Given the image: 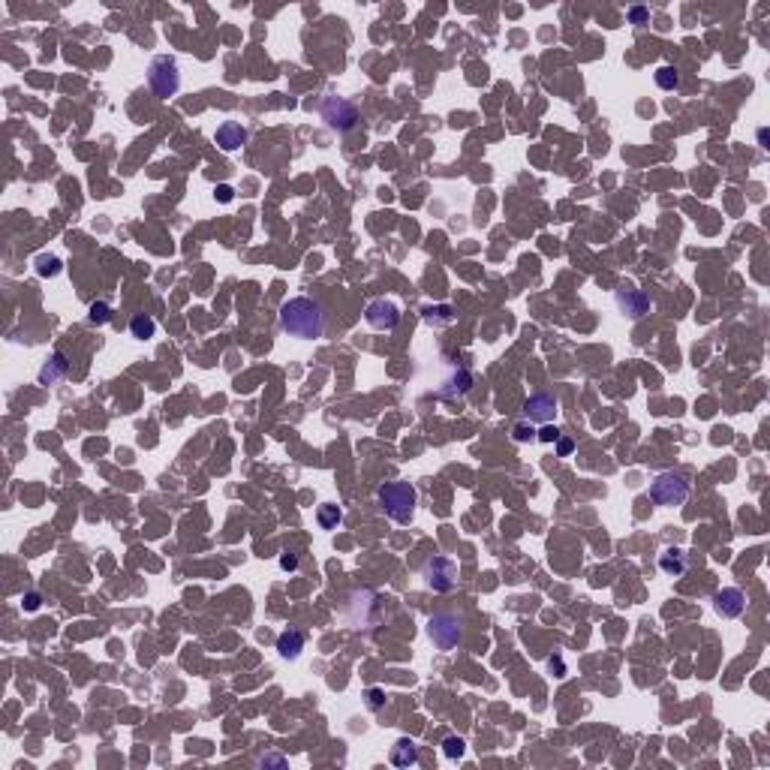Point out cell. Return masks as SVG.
I'll list each match as a JSON object with an SVG mask.
<instances>
[{
  "label": "cell",
  "instance_id": "obj_29",
  "mask_svg": "<svg viewBox=\"0 0 770 770\" xmlns=\"http://www.w3.org/2000/svg\"><path fill=\"white\" fill-rule=\"evenodd\" d=\"M280 569H283V572H295V569H298V554H292V551L280 554Z\"/></svg>",
  "mask_w": 770,
  "mask_h": 770
},
{
  "label": "cell",
  "instance_id": "obj_20",
  "mask_svg": "<svg viewBox=\"0 0 770 770\" xmlns=\"http://www.w3.org/2000/svg\"><path fill=\"white\" fill-rule=\"evenodd\" d=\"M316 521H319V527H322V529H337V524L343 521V512H340L334 503H325V506H319Z\"/></svg>",
  "mask_w": 770,
  "mask_h": 770
},
{
  "label": "cell",
  "instance_id": "obj_10",
  "mask_svg": "<svg viewBox=\"0 0 770 770\" xmlns=\"http://www.w3.org/2000/svg\"><path fill=\"white\" fill-rule=\"evenodd\" d=\"M713 608H716V614L719 617H740L743 614V608H746V596H743V590H737V587H725V590H719V593L713 596Z\"/></svg>",
  "mask_w": 770,
  "mask_h": 770
},
{
  "label": "cell",
  "instance_id": "obj_13",
  "mask_svg": "<svg viewBox=\"0 0 770 770\" xmlns=\"http://www.w3.org/2000/svg\"><path fill=\"white\" fill-rule=\"evenodd\" d=\"M214 142L223 148V151H238V148L247 142V129H244L241 124H235V121H226V124L217 127Z\"/></svg>",
  "mask_w": 770,
  "mask_h": 770
},
{
  "label": "cell",
  "instance_id": "obj_27",
  "mask_svg": "<svg viewBox=\"0 0 770 770\" xmlns=\"http://www.w3.org/2000/svg\"><path fill=\"white\" fill-rule=\"evenodd\" d=\"M626 15H629V22H632L635 27H641V24H647V18H650V13H647V9H644V6H632V9H629V13H626Z\"/></svg>",
  "mask_w": 770,
  "mask_h": 770
},
{
  "label": "cell",
  "instance_id": "obj_22",
  "mask_svg": "<svg viewBox=\"0 0 770 770\" xmlns=\"http://www.w3.org/2000/svg\"><path fill=\"white\" fill-rule=\"evenodd\" d=\"M87 319H91L94 325H106L108 319H112V307H108L106 301H94L91 310H87Z\"/></svg>",
  "mask_w": 770,
  "mask_h": 770
},
{
  "label": "cell",
  "instance_id": "obj_17",
  "mask_svg": "<svg viewBox=\"0 0 770 770\" xmlns=\"http://www.w3.org/2000/svg\"><path fill=\"white\" fill-rule=\"evenodd\" d=\"M64 373H66V358H64V352H55V355L45 362V367L39 370V383H43V385H52V383H57V379H61Z\"/></svg>",
  "mask_w": 770,
  "mask_h": 770
},
{
  "label": "cell",
  "instance_id": "obj_7",
  "mask_svg": "<svg viewBox=\"0 0 770 770\" xmlns=\"http://www.w3.org/2000/svg\"><path fill=\"white\" fill-rule=\"evenodd\" d=\"M455 575H457V566L448 557H431L425 563V581L436 593H448L455 587Z\"/></svg>",
  "mask_w": 770,
  "mask_h": 770
},
{
  "label": "cell",
  "instance_id": "obj_32",
  "mask_svg": "<svg viewBox=\"0 0 770 770\" xmlns=\"http://www.w3.org/2000/svg\"><path fill=\"white\" fill-rule=\"evenodd\" d=\"M22 605H24V611H36V608L43 605V599H39V593H27L22 599Z\"/></svg>",
  "mask_w": 770,
  "mask_h": 770
},
{
  "label": "cell",
  "instance_id": "obj_14",
  "mask_svg": "<svg viewBox=\"0 0 770 770\" xmlns=\"http://www.w3.org/2000/svg\"><path fill=\"white\" fill-rule=\"evenodd\" d=\"M392 764L394 767H415L418 764V746L415 740L409 737H401L397 743L392 746Z\"/></svg>",
  "mask_w": 770,
  "mask_h": 770
},
{
  "label": "cell",
  "instance_id": "obj_28",
  "mask_svg": "<svg viewBox=\"0 0 770 770\" xmlns=\"http://www.w3.org/2000/svg\"><path fill=\"white\" fill-rule=\"evenodd\" d=\"M536 439H542V443H557V439H559V427L545 425L542 431H536Z\"/></svg>",
  "mask_w": 770,
  "mask_h": 770
},
{
  "label": "cell",
  "instance_id": "obj_4",
  "mask_svg": "<svg viewBox=\"0 0 770 770\" xmlns=\"http://www.w3.org/2000/svg\"><path fill=\"white\" fill-rule=\"evenodd\" d=\"M650 497L659 506H683L689 497V478L683 473H659L650 485Z\"/></svg>",
  "mask_w": 770,
  "mask_h": 770
},
{
  "label": "cell",
  "instance_id": "obj_1",
  "mask_svg": "<svg viewBox=\"0 0 770 770\" xmlns=\"http://www.w3.org/2000/svg\"><path fill=\"white\" fill-rule=\"evenodd\" d=\"M280 328L292 337H301V340H313V337H322L325 331V313L319 301L313 298H289V301L280 307Z\"/></svg>",
  "mask_w": 770,
  "mask_h": 770
},
{
  "label": "cell",
  "instance_id": "obj_16",
  "mask_svg": "<svg viewBox=\"0 0 770 770\" xmlns=\"http://www.w3.org/2000/svg\"><path fill=\"white\" fill-rule=\"evenodd\" d=\"M659 569H662L665 575H671V578L683 575L686 572V554L680 551V548H668V551L659 557Z\"/></svg>",
  "mask_w": 770,
  "mask_h": 770
},
{
  "label": "cell",
  "instance_id": "obj_26",
  "mask_svg": "<svg viewBox=\"0 0 770 770\" xmlns=\"http://www.w3.org/2000/svg\"><path fill=\"white\" fill-rule=\"evenodd\" d=\"M367 707L370 710H383L385 707V692H383V689H367Z\"/></svg>",
  "mask_w": 770,
  "mask_h": 770
},
{
  "label": "cell",
  "instance_id": "obj_25",
  "mask_svg": "<svg viewBox=\"0 0 770 770\" xmlns=\"http://www.w3.org/2000/svg\"><path fill=\"white\" fill-rule=\"evenodd\" d=\"M512 436H515V443H529V439L536 436V431H533V425H515Z\"/></svg>",
  "mask_w": 770,
  "mask_h": 770
},
{
  "label": "cell",
  "instance_id": "obj_15",
  "mask_svg": "<svg viewBox=\"0 0 770 770\" xmlns=\"http://www.w3.org/2000/svg\"><path fill=\"white\" fill-rule=\"evenodd\" d=\"M277 650L283 659H298L304 650V635L298 632V629H286V632L277 638Z\"/></svg>",
  "mask_w": 770,
  "mask_h": 770
},
{
  "label": "cell",
  "instance_id": "obj_12",
  "mask_svg": "<svg viewBox=\"0 0 770 770\" xmlns=\"http://www.w3.org/2000/svg\"><path fill=\"white\" fill-rule=\"evenodd\" d=\"M524 415L529 418V422H551V418L557 415V397L545 394V392L529 394L527 404H524Z\"/></svg>",
  "mask_w": 770,
  "mask_h": 770
},
{
  "label": "cell",
  "instance_id": "obj_33",
  "mask_svg": "<svg viewBox=\"0 0 770 770\" xmlns=\"http://www.w3.org/2000/svg\"><path fill=\"white\" fill-rule=\"evenodd\" d=\"M262 764H283V758H280V755H268V758H262Z\"/></svg>",
  "mask_w": 770,
  "mask_h": 770
},
{
  "label": "cell",
  "instance_id": "obj_3",
  "mask_svg": "<svg viewBox=\"0 0 770 770\" xmlns=\"http://www.w3.org/2000/svg\"><path fill=\"white\" fill-rule=\"evenodd\" d=\"M148 85H151L154 97H159V99L175 97L178 87H181V73H178L175 57H169V55L154 57L151 66H148Z\"/></svg>",
  "mask_w": 770,
  "mask_h": 770
},
{
  "label": "cell",
  "instance_id": "obj_23",
  "mask_svg": "<svg viewBox=\"0 0 770 770\" xmlns=\"http://www.w3.org/2000/svg\"><path fill=\"white\" fill-rule=\"evenodd\" d=\"M36 271L43 274V277H55L57 271H61V259H57V256H39L36 259Z\"/></svg>",
  "mask_w": 770,
  "mask_h": 770
},
{
  "label": "cell",
  "instance_id": "obj_19",
  "mask_svg": "<svg viewBox=\"0 0 770 770\" xmlns=\"http://www.w3.org/2000/svg\"><path fill=\"white\" fill-rule=\"evenodd\" d=\"M157 331V322L151 316H133V322H129V334H133L136 340H151Z\"/></svg>",
  "mask_w": 770,
  "mask_h": 770
},
{
  "label": "cell",
  "instance_id": "obj_24",
  "mask_svg": "<svg viewBox=\"0 0 770 770\" xmlns=\"http://www.w3.org/2000/svg\"><path fill=\"white\" fill-rule=\"evenodd\" d=\"M464 746H466V743H464L461 737H445V740H443V753H445L448 758H461V755H464Z\"/></svg>",
  "mask_w": 770,
  "mask_h": 770
},
{
  "label": "cell",
  "instance_id": "obj_30",
  "mask_svg": "<svg viewBox=\"0 0 770 770\" xmlns=\"http://www.w3.org/2000/svg\"><path fill=\"white\" fill-rule=\"evenodd\" d=\"M214 196H217V202H232V199H235V190L229 187V184H220V187L214 190Z\"/></svg>",
  "mask_w": 770,
  "mask_h": 770
},
{
  "label": "cell",
  "instance_id": "obj_8",
  "mask_svg": "<svg viewBox=\"0 0 770 770\" xmlns=\"http://www.w3.org/2000/svg\"><path fill=\"white\" fill-rule=\"evenodd\" d=\"M364 319L376 331H394L397 322H401V310H397L394 301H388V298H376V301H370L364 307Z\"/></svg>",
  "mask_w": 770,
  "mask_h": 770
},
{
  "label": "cell",
  "instance_id": "obj_18",
  "mask_svg": "<svg viewBox=\"0 0 770 770\" xmlns=\"http://www.w3.org/2000/svg\"><path fill=\"white\" fill-rule=\"evenodd\" d=\"M422 316H425V322L427 325H448V322H455V307L452 304H431V307H425L422 310Z\"/></svg>",
  "mask_w": 770,
  "mask_h": 770
},
{
  "label": "cell",
  "instance_id": "obj_2",
  "mask_svg": "<svg viewBox=\"0 0 770 770\" xmlns=\"http://www.w3.org/2000/svg\"><path fill=\"white\" fill-rule=\"evenodd\" d=\"M379 506L385 508V515L397 524H409L415 512V487L409 482H385L376 491Z\"/></svg>",
  "mask_w": 770,
  "mask_h": 770
},
{
  "label": "cell",
  "instance_id": "obj_31",
  "mask_svg": "<svg viewBox=\"0 0 770 770\" xmlns=\"http://www.w3.org/2000/svg\"><path fill=\"white\" fill-rule=\"evenodd\" d=\"M572 448H575V443H572L569 436H559V439H557V455H559V457H569V455H572Z\"/></svg>",
  "mask_w": 770,
  "mask_h": 770
},
{
  "label": "cell",
  "instance_id": "obj_9",
  "mask_svg": "<svg viewBox=\"0 0 770 770\" xmlns=\"http://www.w3.org/2000/svg\"><path fill=\"white\" fill-rule=\"evenodd\" d=\"M614 301L620 307V313L629 316V319H644L650 313V298L644 289H635V286H620L614 292Z\"/></svg>",
  "mask_w": 770,
  "mask_h": 770
},
{
  "label": "cell",
  "instance_id": "obj_21",
  "mask_svg": "<svg viewBox=\"0 0 770 770\" xmlns=\"http://www.w3.org/2000/svg\"><path fill=\"white\" fill-rule=\"evenodd\" d=\"M656 85L662 87V91H677V87H680L677 69H674V66H659V69H656Z\"/></svg>",
  "mask_w": 770,
  "mask_h": 770
},
{
  "label": "cell",
  "instance_id": "obj_6",
  "mask_svg": "<svg viewBox=\"0 0 770 770\" xmlns=\"http://www.w3.org/2000/svg\"><path fill=\"white\" fill-rule=\"evenodd\" d=\"M322 121L334 133H349L358 124V108L343 97H325L322 103Z\"/></svg>",
  "mask_w": 770,
  "mask_h": 770
},
{
  "label": "cell",
  "instance_id": "obj_5",
  "mask_svg": "<svg viewBox=\"0 0 770 770\" xmlns=\"http://www.w3.org/2000/svg\"><path fill=\"white\" fill-rule=\"evenodd\" d=\"M427 638H431L439 650H455L464 638V620L448 614V611L434 614L431 623H427Z\"/></svg>",
  "mask_w": 770,
  "mask_h": 770
},
{
  "label": "cell",
  "instance_id": "obj_11",
  "mask_svg": "<svg viewBox=\"0 0 770 770\" xmlns=\"http://www.w3.org/2000/svg\"><path fill=\"white\" fill-rule=\"evenodd\" d=\"M473 385V373L464 367V364H452V373L443 379V388H439V397L445 401H455V397H464Z\"/></svg>",
  "mask_w": 770,
  "mask_h": 770
}]
</instances>
